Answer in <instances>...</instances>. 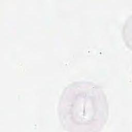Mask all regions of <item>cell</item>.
<instances>
[{"instance_id": "obj_1", "label": "cell", "mask_w": 132, "mask_h": 132, "mask_svg": "<svg viewBox=\"0 0 132 132\" xmlns=\"http://www.w3.org/2000/svg\"><path fill=\"white\" fill-rule=\"evenodd\" d=\"M58 112L63 128L70 131H98L105 125L108 106L100 86L88 81L74 82L63 91Z\"/></svg>"}]
</instances>
